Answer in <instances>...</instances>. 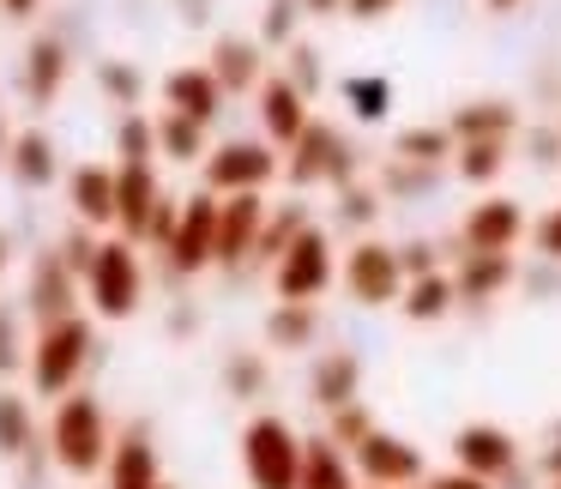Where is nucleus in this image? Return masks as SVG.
I'll return each mask as SVG.
<instances>
[{
  "label": "nucleus",
  "mask_w": 561,
  "mask_h": 489,
  "mask_svg": "<svg viewBox=\"0 0 561 489\" xmlns=\"http://www.w3.org/2000/svg\"><path fill=\"white\" fill-rule=\"evenodd\" d=\"M49 447H55V465L73 477H98L110 471V453H115V435H110V417L91 393H67L49 417Z\"/></svg>",
  "instance_id": "f257e3e1"
},
{
  "label": "nucleus",
  "mask_w": 561,
  "mask_h": 489,
  "mask_svg": "<svg viewBox=\"0 0 561 489\" xmlns=\"http://www.w3.org/2000/svg\"><path fill=\"white\" fill-rule=\"evenodd\" d=\"M302 453L308 441L272 411L242 429V471L254 489H302Z\"/></svg>",
  "instance_id": "f03ea898"
},
{
  "label": "nucleus",
  "mask_w": 561,
  "mask_h": 489,
  "mask_svg": "<svg viewBox=\"0 0 561 489\" xmlns=\"http://www.w3.org/2000/svg\"><path fill=\"white\" fill-rule=\"evenodd\" d=\"M85 363H91V320L61 315V320L43 327L37 344H31V387H37L43 399H67Z\"/></svg>",
  "instance_id": "7ed1b4c3"
},
{
  "label": "nucleus",
  "mask_w": 561,
  "mask_h": 489,
  "mask_svg": "<svg viewBox=\"0 0 561 489\" xmlns=\"http://www.w3.org/2000/svg\"><path fill=\"white\" fill-rule=\"evenodd\" d=\"M85 296H91V308H98L103 320H127L139 308V254H134L127 236L98 242L91 272H85Z\"/></svg>",
  "instance_id": "20e7f679"
},
{
  "label": "nucleus",
  "mask_w": 561,
  "mask_h": 489,
  "mask_svg": "<svg viewBox=\"0 0 561 489\" xmlns=\"http://www.w3.org/2000/svg\"><path fill=\"white\" fill-rule=\"evenodd\" d=\"M351 465H356V477H363L368 489H423L428 484L423 447L404 441V435H392V429H375V435L351 453Z\"/></svg>",
  "instance_id": "39448f33"
},
{
  "label": "nucleus",
  "mask_w": 561,
  "mask_h": 489,
  "mask_svg": "<svg viewBox=\"0 0 561 489\" xmlns=\"http://www.w3.org/2000/svg\"><path fill=\"white\" fill-rule=\"evenodd\" d=\"M272 284H278L284 303H314V296L332 284V242H327V230L308 224V230L296 236L278 260H272Z\"/></svg>",
  "instance_id": "423d86ee"
},
{
  "label": "nucleus",
  "mask_w": 561,
  "mask_h": 489,
  "mask_svg": "<svg viewBox=\"0 0 561 489\" xmlns=\"http://www.w3.org/2000/svg\"><path fill=\"white\" fill-rule=\"evenodd\" d=\"M344 291L356 296L363 308H387V303H399L404 296V260H399V248H387V242H356L351 254H344Z\"/></svg>",
  "instance_id": "0eeeda50"
},
{
  "label": "nucleus",
  "mask_w": 561,
  "mask_h": 489,
  "mask_svg": "<svg viewBox=\"0 0 561 489\" xmlns=\"http://www.w3.org/2000/svg\"><path fill=\"white\" fill-rule=\"evenodd\" d=\"M272 175H278V158H272V146H260V139H230V146H218L206 158L211 194H260Z\"/></svg>",
  "instance_id": "6e6552de"
},
{
  "label": "nucleus",
  "mask_w": 561,
  "mask_h": 489,
  "mask_svg": "<svg viewBox=\"0 0 561 489\" xmlns=\"http://www.w3.org/2000/svg\"><path fill=\"white\" fill-rule=\"evenodd\" d=\"M453 465L471 471V477L501 484V477L519 465V441H513V429H501V423H465L459 435H453Z\"/></svg>",
  "instance_id": "1a4fd4ad"
},
{
  "label": "nucleus",
  "mask_w": 561,
  "mask_h": 489,
  "mask_svg": "<svg viewBox=\"0 0 561 489\" xmlns=\"http://www.w3.org/2000/svg\"><path fill=\"white\" fill-rule=\"evenodd\" d=\"M459 230H465V248H471V254H513V242L525 236V206L507 194H489L465 212Z\"/></svg>",
  "instance_id": "9d476101"
},
{
  "label": "nucleus",
  "mask_w": 561,
  "mask_h": 489,
  "mask_svg": "<svg viewBox=\"0 0 561 489\" xmlns=\"http://www.w3.org/2000/svg\"><path fill=\"white\" fill-rule=\"evenodd\" d=\"M218 206H224V200H211V194H199V200H187V206H182V224H175V236H170L175 272L218 266Z\"/></svg>",
  "instance_id": "9b49d317"
},
{
  "label": "nucleus",
  "mask_w": 561,
  "mask_h": 489,
  "mask_svg": "<svg viewBox=\"0 0 561 489\" xmlns=\"http://www.w3.org/2000/svg\"><path fill=\"white\" fill-rule=\"evenodd\" d=\"M344 175H351V151H344V139L332 134L327 122H308V134L290 146V182L314 187V182H344Z\"/></svg>",
  "instance_id": "f8f14e48"
},
{
  "label": "nucleus",
  "mask_w": 561,
  "mask_h": 489,
  "mask_svg": "<svg viewBox=\"0 0 561 489\" xmlns=\"http://www.w3.org/2000/svg\"><path fill=\"white\" fill-rule=\"evenodd\" d=\"M260 236H266V200L260 194H224L218 206V266L260 254Z\"/></svg>",
  "instance_id": "ddd939ff"
},
{
  "label": "nucleus",
  "mask_w": 561,
  "mask_h": 489,
  "mask_svg": "<svg viewBox=\"0 0 561 489\" xmlns=\"http://www.w3.org/2000/svg\"><path fill=\"white\" fill-rule=\"evenodd\" d=\"M151 218H158V175H151V163H122L115 170V224L127 242H139V236H151Z\"/></svg>",
  "instance_id": "4468645a"
},
{
  "label": "nucleus",
  "mask_w": 561,
  "mask_h": 489,
  "mask_svg": "<svg viewBox=\"0 0 561 489\" xmlns=\"http://www.w3.org/2000/svg\"><path fill=\"white\" fill-rule=\"evenodd\" d=\"M260 122H266V139L272 146H296V139L308 134V91L296 86L290 73H278V79H266V91H260Z\"/></svg>",
  "instance_id": "2eb2a0df"
},
{
  "label": "nucleus",
  "mask_w": 561,
  "mask_h": 489,
  "mask_svg": "<svg viewBox=\"0 0 561 489\" xmlns=\"http://www.w3.org/2000/svg\"><path fill=\"white\" fill-rule=\"evenodd\" d=\"M163 98H170L175 115H187V122H211L224 103V86L211 67H175L170 79H163Z\"/></svg>",
  "instance_id": "dca6fc26"
},
{
  "label": "nucleus",
  "mask_w": 561,
  "mask_h": 489,
  "mask_svg": "<svg viewBox=\"0 0 561 489\" xmlns=\"http://www.w3.org/2000/svg\"><path fill=\"white\" fill-rule=\"evenodd\" d=\"M110 489H163L158 477V447L146 429H127L110 453Z\"/></svg>",
  "instance_id": "f3484780"
},
{
  "label": "nucleus",
  "mask_w": 561,
  "mask_h": 489,
  "mask_svg": "<svg viewBox=\"0 0 561 489\" xmlns=\"http://www.w3.org/2000/svg\"><path fill=\"white\" fill-rule=\"evenodd\" d=\"M302 489H363V477H356L351 453L339 447L332 435H314L302 453Z\"/></svg>",
  "instance_id": "a211bd4d"
},
{
  "label": "nucleus",
  "mask_w": 561,
  "mask_h": 489,
  "mask_svg": "<svg viewBox=\"0 0 561 489\" xmlns=\"http://www.w3.org/2000/svg\"><path fill=\"white\" fill-rule=\"evenodd\" d=\"M453 284H459V303H489L513 284V254H465Z\"/></svg>",
  "instance_id": "6ab92c4d"
},
{
  "label": "nucleus",
  "mask_w": 561,
  "mask_h": 489,
  "mask_svg": "<svg viewBox=\"0 0 561 489\" xmlns=\"http://www.w3.org/2000/svg\"><path fill=\"white\" fill-rule=\"evenodd\" d=\"M399 308L411 320H447L453 308H459V284H453V272H423V278L404 284Z\"/></svg>",
  "instance_id": "aec40b11"
},
{
  "label": "nucleus",
  "mask_w": 561,
  "mask_h": 489,
  "mask_svg": "<svg viewBox=\"0 0 561 489\" xmlns=\"http://www.w3.org/2000/svg\"><path fill=\"white\" fill-rule=\"evenodd\" d=\"M513 127H519V110L501 98H483V103H465L459 115H453V139H507Z\"/></svg>",
  "instance_id": "412c9836"
},
{
  "label": "nucleus",
  "mask_w": 561,
  "mask_h": 489,
  "mask_svg": "<svg viewBox=\"0 0 561 489\" xmlns=\"http://www.w3.org/2000/svg\"><path fill=\"white\" fill-rule=\"evenodd\" d=\"M356 387H363V363H356L351 351L320 356V368H314V405H327V411L356 405Z\"/></svg>",
  "instance_id": "4be33fe9"
},
{
  "label": "nucleus",
  "mask_w": 561,
  "mask_h": 489,
  "mask_svg": "<svg viewBox=\"0 0 561 489\" xmlns=\"http://www.w3.org/2000/svg\"><path fill=\"white\" fill-rule=\"evenodd\" d=\"M73 212L85 224H115V170L85 163V170L73 175Z\"/></svg>",
  "instance_id": "5701e85b"
},
{
  "label": "nucleus",
  "mask_w": 561,
  "mask_h": 489,
  "mask_svg": "<svg viewBox=\"0 0 561 489\" xmlns=\"http://www.w3.org/2000/svg\"><path fill=\"white\" fill-rule=\"evenodd\" d=\"M7 163H13V175L25 187H43L55 175V146H49V134H37V127H31V134H19L13 139V151H7Z\"/></svg>",
  "instance_id": "b1692460"
},
{
  "label": "nucleus",
  "mask_w": 561,
  "mask_h": 489,
  "mask_svg": "<svg viewBox=\"0 0 561 489\" xmlns=\"http://www.w3.org/2000/svg\"><path fill=\"white\" fill-rule=\"evenodd\" d=\"M211 61H218L211 73H218L224 91H242V86H254V79H260V49H254V43H242V37H224L218 49H211Z\"/></svg>",
  "instance_id": "393cba45"
},
{
  "label": "nucleus",
  "mask_w": 561,
  "mask_h": 489,
  "mask_svg": "<svg viewBox=\"0 0 561 489\" xmlns=\"http://www.w3.org/2000/svg\"><path fill=\"white\" fill-rule=\"evenodd\" d=\"M61 79H67V55H61V43H49V37H37L31 43V103H49L55 91H61Z\"/></svg>",
  "instance_id": "a878e982"
},
{
  "label": "nucleus",
  "mask_w": 561,
  "mask_h": 489,
  "mask_svg": "<svg viewBox=\"0 0 561 489\" xmlns=\"http://www.w3.org/2000/svg\"><path fill=\"white\" fill-rule=\"evenodd\" d=\"M399 158H404V163L459 158V139H453V127H404V134H399Z\"/></svg>",
  "instance_id": "bb28decb"
},
{
  "label": "nucleus",
  "mask_w": 561,
  "mask_h": 489,
  "mask_svg": "<svg viewBox=\"0 0 561 489\" xmlns=\"http://www.w3.org/2000/svg\"><path fill=\"white\" fill-rule=\"evenodd\" d=\"M266 339L278 344V351H302L308 339H314V308L308 303H278L266 320Z\"/></svg>",
  "instance_id": "cd10ccee"
},
{
  "label": "nucleus",
  "mask_w": 561,
  "mask_h": 489,
  "mask_svg": "<svg viewBox=\"0 0 561 489\" xmlns=\"http://www.w3.org/2000/svg\"><path fill=\"white\" fill-rule=\"evenodd\" d=\"M507 170V139H465L459 146V175L465 182H495V175Z\"/></svg>",
  "instance_id": "c85d7f7f"
},
{
  "label": "nucleus",
  "mask_w": 561,
  "mask_h": 489,
  "mask_svg": "<svg viewBox=\"0 0 561 489\" xmlns=\"http://www.w3.org/2000/svg\"><path fill=\"white\" fill-rule=\"evenodd\" d=\"M158 146L170 151V158H182V163H194V158H206V122H187V115H163V127H158Z\"/></svg>",
  "instance_id": "c756f323"
},
{
  "label": "nucleus",
  "mask_w": 561,
  "mask_h": 489,
  "mask_svg": "<svg viewBox=\"0 0 561 489\" xmlns=\"http://www.w3.org/2000/svg\"><path fill=\"white\" fill-rule=\"evenodd\" d=\"M73 278H67V266L61 260H43V272H37V315H43V327L49 320H61V315H73Z\"/></svg>",
  "instance_id": "7c9ffc66"
},
{
  "label": "nucleus",
  "mask_w": 561,
  "mask_h": 489,
  "mask_svg": "<svg viewBox=\"0 0 561 489\" xmlns=\"http://www.w3.org/2000/svg\"><path fill=\"white\" fill-rule=\"evenodd\" d=\"M344 103H351L356 122H380L392 110V86L387 79H344Z\"/></svg>",
  "instance_id": "2f4dec72"
},
{
  "label": "nucleus",
  "mask_w": 561,
  "mask_h": 489,
  "mask_svg": "<svg viewBox=\"0 0 561 489\" xmlns=\"http://www.w3.org/2000/svg\"><path fill=\"white\" fill-rule=\"evenodd\" d=\"M31 447V411L19 393H0V453L7 459H19V453Z\"/></svg>",
  "instance_id": "473e14b6"
},
{
  "label": "nucleus",
  "mask_w": 561,
  "mask_h": 489,
  "mask_svg": "<svg viewBox=\"0 0 561 489\" xmlns=\"http://www.w3.org/2000/svg\"><path fill=\"white\" fill-rule=\"evenodd\" d=\"M327 435L339 441L344 453H356L368 435H375V417H368L363 405H339V411H332V429H327Z\"/></svg>",
  "instance_id": "72a5a7b5"
},
{
  "label": "nucleus",
  "mask_w": 561,
  "mask_h": 489,
  "mask_svg": "<svg viewBox=\"0 0 561 489\" xmlns=\"http://www.w3.org/2000/svg\"><path fill=\"white\" fill-rule=\"evenodd\" d=\"M151 151H158V127L146 115H127L122 122V163H151Z\"/></svg>",
  "instance_id": "f704fd0d"
},
{
  "label": "nucleus",
  "mask_w": 561,
  "mask_h": 489,
  "mask_svg": "<svg viewBox=\"0 0 561 489\" xmlns=\"http://www.w3.org/2000/svg\"><path fill=\"white\" fill-rule=\"evenodd\" d=\"M531 242H537V254H549V260H561V206H556V212H543V218H537V230H531Z\"/></svg>",
  "instance_id": "c9c22d12"
},
{
  "label": "nucleus",
  "mask_w": 561,
  "mask_h": 489,
  "mask_svg": "<svg viewBox=\"0 0 561 489\" xmlns=\"http://www.w3.org/2000/svg\"><path fill=\"white\" fill-rule=\"evenodd\" d=\"M399 260H404V278H423V272H440V266H435V248H428V242L399 248Z\"/></svg>",
  "instance_id": "e433bc0d"
},
{
  "label": "nucleus",
  "mask_w": 561,
  "mask_h": 489,
  "mask_svg": "<svg viewBox=\"0 0 561 489\" xmlns=\"http://www.w3.org/2000/svg\"><path fill=\"white\" fill-rule=\"evenodd\" d=\"M423 489H495V484H489V477H471V471H459V465H453V471H435Z\"/></svg>",
  "instance_id": "4c0bfd02"
},
{
  "label": "nucleus",
  "mask_w": 561,
  "mask_h": 489,
  "mask_svg": "<svg viewBox=\"0 0 561 489\" xmlns=\"http://www.w3.org/2000/svg\"><path fill=\"white\" fill-rule=\"evenodd\" d=\"M296 25V0H272V19H266V37L272 43H278L284 37V31H290Z\"/></svg>",
  "instance_id": "58836bf2"
},
{
  "label": "nucleus",
  "mask_w": 561,
  "mask_h": 489,
  "mask_svg": "<svg viewBox=\"0 0 561 489\" xmlns=\"http://www.w3.org/2000/svg\"><path fill=\"white\" fill-rule=\"evenodd\" d=\"M103 86H110L115 98H127V103H134V73H127L122 61H103Z\"/></svg>",
  "instance_id": "ea45409f"
},
{
  "label": "nucleus",
  "mask_w": 561,
  "mask_h": 489,
  "mask_svg": "<svg viewBox=\"0 0 561 489\" xmlns=\"http://www.w3.org/2000/svg\"><path fill=\"white\" fill-rule=\"evenodd\" d=\"M344 218H375V194H363V187H344Z\"/></svg>",
  "instance_id": "a19ab883"
},
{
  "label": "nucleus",
  "mask_w": 561,
  "mask_h": 489,
  "mask_svg": "<svg viewBox=\"0 0 561 489\" xmlns=\"http://www.w3.org/2000/svg\"><path fill=\"white\" fill-rule=\"evenodd\" d=\"M260 380H266V368H260V363H230V387L260 393Z\"/></svg>",
  "instance_id": "79ce46f5"
},
{
  "label": "nucleus",
  "mask_w": 561,
  "mask_h": 489,
  "mask_svg": "<svg viewBox=\"0 0 561 489\" xmlns=\"http://www.w3.org/2000/svg\"><path fill=\"white\" fill-rule=\"evenodd\" d=\"M392 7H399V0H344V13L351 19H387Z\"/></svg>",
  "instance_id": "37998d69"
},
{
  "label": "nucleus",
  "mask_w": 561,
  "mask_h": 489,
  "mask_svg": "<svg viewBox=\"0 0 561 489\" xmlns=\"http://www.w3.org/2000/svg\"><path fill=\"white\" fill-rule=\"evenodd\" d=\"M19 363V351H13V327L0 320V368H13Z\"/></svg>",
  "instance_id": "c03bdc74"
},
{
  "label": "nucleus",
  "mask_w": 561,
  "mask_h": 489,
  "mask_svg": "<svg viewBox=\"0 0 561 489\" xmlns=\"http://www.w3.org/2000/svg\"><path fill=\"white\" fill-rule=\"evenodd\" d=\"M0 13H7V19H31V13H37V0H0Z\"/></svg>",
  "instance_id": "a18cd8bd"
},
{
  "label": "nucleus",
  "mask_w": 561,
  "mask_h": 489,
  "mask_svg": "<svg viewBox=\"0 0 561 489\" xmlns=\"http://www.w3.org/2000/svg\"><path fill=\"white\" fill-rule=\"evenodd\" d=\"M543 471H549V484H561V447L543 453Z\"/></svg>",
  "instance_id": "49530a36"
},
{
  "label": "nucleus",
  "mask_w": 561,
  "mask_h": 489,
  "mask_svg": "<svg viewBox=\"0 0 561 489\" xmlns=\"http://www.w3.org/2000/svg\"><path fill=\"white\" fill-rule=\"evenodd\" d=\"M308 7H314V13H332V7H339V0H308Z\"/></svg>",
  "instance_id": "de8ad7c7"
},
{
  "label": "nucleus",
  "mask_w": 561,
  "mask_h": 489,
  "mask_svg": "<svg viewBox=\"0 0 561 489\" xmlns=\"http://www.w3.org/2000/svg\"><path fill=\"white\" fill-rule=\"evenodd\" d=\"M489 7H495V13H507V7H519V0H489Z\"/></svg>",
  "instance_id": "09e8293b"
},
{
  "label": "nucleus",
  "mask_w": 561,
  "mask_h": 489,
  "mask_svg": "<svg viewBox=\"0 0 561 489\" xmlns=\"http://www.w3.org/2000/svg\"><path fill=\"white\" fill-rule=\"evenodd\" d=\"M0 266H7V242H0Z\"/></svg>",
  "instance_id": "8fccbe9b"
},
{
  "label": "nucleus",
  "mask_w": 561,
  "mask_h": 489,
  "mask_svg": "<svg viewBox=\"0 0 561 489\" xmlns=\"http://www.w3.org/2000/svg\"><path fill=\"white\" fill-rule=\"evenodd\" d=\"M0 151H13V146H0Z\"/></svg>",
  "instance_id": "3c124183"
},
{
  "label": "nucleus",
  "mask_w": 561,
  "mask_h": 489,
  "mask_svg": "<svg viewBox=\"0 0 561 489\" xmlns=\"http://www.w3.org/2000/svg\"><path fill=\"white\" fill-rule=\"evenodd\" d=\"M163 489H170V484H163Z\"/></svg>",
  "instance_id": "603ef678"
},
{
  "label": "nucleus",
  "mask_w": 561,
  "mask_h": 489,
  "mask_svg": "<svg viewBox=\"0 0 561 489\" xmlns=\"http://www.w3.org/2000/svg\"><path fill=\"white\" fill-rule=\"evenodd\" d=\"M556 489H561V484H556Z\"/></svg>",
  "instance_id": "864d4df0"
},
{
  "label": "nucleus",
  "mask_w": 561,
  "mask_h": 489,
  "mask_svg": "<svg viewBox=\"0 0 561 489\" xmlns=\"http://www.w3.org/2000/svg\"><path fill=\"white\" fill-rule=\"evenodd\" d=\"M363 489H368V484H363Z\"/></svg>",
  "instance_id": "5fc2aeb1"
}]
</instances>
